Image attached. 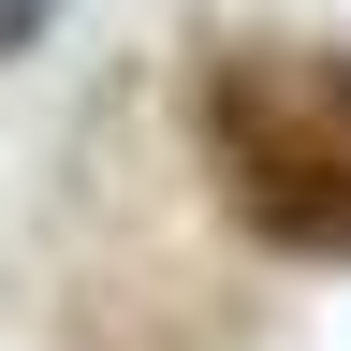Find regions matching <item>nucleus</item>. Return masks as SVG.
Instances as JSON below:
<instances>
[{"instance_id":"obj_1","label":"nucleus","mask_w":351,"mask_h":351,"mask_svg":"<svg viewBox=\"0 0 351 351\" xmlns=\"http://www.w3.org/2000/svg\"><path fill=\"white\" fill-rule=\"evenodd\" d=\"M191 147L249 249L351 263V59L307 29H219L191 59Z\"/></svg>"},{"instance_id":"obj_2","label":"nucleus","mask_w":351,"mask_h":351,"mask_svg":"<svg viewBox=\"0 0 351 351\" xmlns=\"http://www.w3.org/2000/svg\"><path fill=\"white\" fill-rule=\"evenodd\" d=\"M44 29H59V0H0V73H15V59H29Z\"/></svg>"}]
</instances>
